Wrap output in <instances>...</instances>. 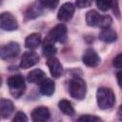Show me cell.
<instances>
[{
  "label": "cell",
  "instance_id": "cell-1",
  "mask_svg": "<svg viewBox=\"0 0 122 122\" xmlns=\"http://www.w3.org/2000/svg\"><path fill=\"white\" fill-rule=\"evenodd\" d=\"M96 100L99 109L108 110L111 109L115 102V96L113 92L110 88L101 87L97 90L96 92Z\"/></svg>",
  "mask_w": 122,
  "mask_h": 122
},
{
  "label": "cell",
  "instance_id": "cell-2",
  "mask_svg": "<svg viewBox=\"0 0 122 122\" xmlns=\"http://www.w3.org/2000/svg\"><path fill=\"white\" fill-rule=\"evenodd\" d=\"M69 92L72 98L77 100H82L87 93L86 82L78 76L72 77L69 83Z\"/></svg>",
  "mask_w": 122,
  "mask_h": 122
},
{
  "label": "cell",
  "instance_id": "cell-3",
  "mask_svg": "<svg viewBox=\"0 0 122 122\" xmlns=\"http://www.w3.org/2000/svg\"><path fill=\"white\" fill-rule=\"evenodd\" d=\"M7 84L9 87V91L13 97L19 98L24 94L26 90V84L22 75L16 74L10 76L7 80Z\"/></svg>",
  "mask_w": 122,
  "mask_h": 122
},
{
  "label": "cell",
  "instance_id": "cell-4",
  "mask_svg": "<svg viewBox=\"0 0 122 122\" xmlns=\"http://www.w3.org/2000/svg\"><path fill=\"white\" fill-rule=\"evenodd\" d=\"M67 40V27L64 24H58L52 28L46 36L43 44H52L56 42L65 43Z\"/></svg>",
  "mask_w": 122,
  "mask_h": 122
},
{
  "label": "cell",
  "instance_id": "cell-5",
  "mask_svg": "<svg viewBox=\"0 0 122 122\" xmlns=\"http://www.w3.org/2000/svg\"><path fill=\"white\" fill-rule=\"evenodd\" d=\"M19 51H20L19 44L17 42H10L1 47L0 56H1V59H3V60L11 59V58L16 57L18 55Z\"/></svg>",
  "mask_w": 122,
  "mask_h": 122
},
{
  "label": "cell",
  "instance_id": "cell-6",
  "mask_svg": "<svg viewBox=\"0 0 122 122\" xmlns=\"http://www.w3.org/2000/svg\"><path fill=\"white\" fill-rule=\"evenodd\" d=\"M0 28L8 31L15 30L18 28L15 17L10 12L8 11L2 12L0 15Z\"/></svg>",
  "mask_w": 122,
  "mask_h": 122
},
{
  "label": "cell",
  "instance_id": "cell-7",
  "mask_svg": "<svg viewBox=\"0 0 122 122\" xmlns=\"http://www.w3.org/2000/svg\"><path fill=\"white\" fill-rule=\"evenodd\" d=\"M74 10H75V7L72 3L68 2V3L63 4L60 7V9L58 10V13H57L58 20L61 21V22L70 21L72 18V15L74 13Z\"/></svg>",
  "mask_w": 122,
  "mask_h": 122
},
{
  "label": "cell",
  "instance_id": "cell-8",
  "mask_svg": "<svg viewBox=\"0 0 122 122\" xmlns=\"http://www.w3.org/2000/svg\"><path fill=\"white\" fill-rule=\"evenodd\" d=\"M39 61V56L36 52L32 51L31 50L29 51H25L21 56L20 60V67L22 69H29L34 65H36Z\"/></svg>",
  "mask_w": 122,
  "mask_h": 122
},
{
  "label": "cell",
  "instance_id": "cell-9",
  "mask_svg": "<svg viewBox=\"0 0 122 122\" xmlns=\"http://www.w3.org/2000/svg\"><path fill=\"white\" fill-rule=\"evenodd\" d=\"M82 61L88 67H96L100 63V57L93 49H87L82 56Z\"/></svg>",
  "mask_w": 122,
  "mask_h": 122
},
{
  "label": "cell",
  "instance_id": "cell-10",
  "mask_svg": "<svg viewBox=\"0 0 122 122\" xmlns=\"http://www.w3.org/2000/svg\"><path fill=\"white\" fill-rule=\"evenodd\" d=\"M51 116L50 111L48 108L40 106L36 107L31 112V119L34 122H44L47 121Z\"/></svg>",
  "mask_w": 122,
  "mask_h": 122
},
{
  "label": "cell",
  "instance_id": "cell-11",
  "mask_svg": "<svg viewBox=\"0 0 122 122\" xmlns=\"http://www.w3.org/2000/svg\"><path fill=\"white\" fill-rule=\"evenodd\" d=\"M47 66L50 70L51 74L54 78H58V77L61 76L63 69H62V65H61L60 61L56 57H54V56L49 57L48 61H47Z\"/></svg>",
  "mask_w": 122,
  "mask_h": 122
},
{
  "label": "cell",
  "instance_id": "cell-12",
  "mask_svg": "<svg viewBox=\"0 0 122 122\" xmlns=\"http://www.w3.org/2000/svg\"><path fill=\"white\" fill-rule=\"evenodd\" d=\"M13 109H14V106L10 100H8L5 98L1 99V101H0V113H1L2 118L6 119V118L10 117L13 112Z\"/></svg>",
  "mask_w": 122,
  "mask_h": 122
},
{
  "label": "cell",
  "instance_id": "cell-13",
  "mask_svg": "<svg viewBox=\"0 0 122 122\" xmlns=\"http://www.w3.org/2000/svg\"><path fill=\"white\" fill-rule=\"evenodd\" d=\"M27 79L30 83L40 84L44 79H46V73L40 69H34L28 73Z\"/></svg>",
  "mask_w": 122,
  "mask_h": 122
},
{
  "label": "cell",
  "instance_id": "cell-14",
  "mask_svg": "<svg viewBox=\"0 0 122 122\" xmlns=\"http://www.w3.org/2000/svg\"><path fill=\"white\" fill-rule=\"evenodd\" d=\"M54 90H55L54 82L50 78H46L40 83V92L43 95L51 96L53 94Z\"/></svg>",
  "mask_w": 122,
  "mask_h": 122
},
{
  "label": "cell",
  "instance_id": "cell-15",
  "mask_svg": "<svg viewBox=\"0 0 122 122\" xmlns=\"http://www.w3.org/2000/svg\"><path fill=\"white\" fill-rule=\"evenodd\" d=\"M41 43V34L34 32L27 36L25 40V47L29 50H35Z\"/></svg>",
  "mask_w": 122,
  "mask_h": 122
},
{
  "label": "cell",
  "instance_id": "cell-16",
  "mask_svg": "<svg viewBox=\"0 0 122 122\" xmlns=\"http://www.w3.org/2000/svg\"><path fill=\"white\" fill-rule=\"evenodd\" d=\"M99 39L105 43H112L117 39V34L112 29H102L99 33Z\"/></svg>",
  "mask_w": 122,
  "mask_h": 122
},
{
  "label": "cell",
  "instance_id": "cell-17",
  "mask_svg": "<svg viewBox=\"0 0 122 122\" xmlns=\"http://www.w3.org/2000/svg\"><path fill=\"white\" fill-rule=\"evenodd\" d=\"M100 18L101 14H99L96 10H92L86 13V23L90 27H98Z\"/></svg>",
  "mask_w": 122,
  "mask_h": 122
},
{
  "label": "cell",
  "instance_id": "cell-18",
  "mask_svg": "<svg viewBox=\"0 0 122 122\" xmlns=\"http://www.w3.org/2000/svg\"><path fill=\"white\" fill-rule=\"evenodd\" d=\"M58 107H59V110L68 116H72L74 114V109L71 103L67 99H61L58 103Z\"/></svg>",
  "mask_w": 122,
  "mask_h": 122
},
{
  "label": "cell",
  "instance_id": "cell-19",
  "mask_svg": "<svg viewBox=\"0 0 122 122\" xmlns=\"http://www.w3.org/2000/svg\"><path fill=\"white\" fill-rule=\"evenodd\" d=\"M42 5L39 3V5H37L36 3L32 4L28 10L26 11V17L28 19H33L36 18L37 16H40V14L42 13Z\"/></svg>",
  "mask_w": 122,
  "mask_h": 122
},
{
  "label": "cell",
  "instance_id": "cell-20",
  "mask_svg": "<svg viewBox=\"0 0 122 122\" xmlns=\"http://www.w3.org/2000/svg\"><path fill=\"white\" fill-rule=\"evenodd\" d=\"M115 0H96L97 8L102 11H107L112 8Z\"/></svg>",
  "mask_w": 122,
  "mask_h": 122
},
{
  "label": "cell",
  "instance_id": "cell-21",
  "mask_svg": "<svg viewBox=\"0 0 122 122\" xmlns=\"http://www.w3.org/2000/svg\"><path fill=\"white\" fill-rule=\"evenodd\" d=\"M42 53L44 56H47L48 58L54 56V54L56 53V48L52 44H43Z\"/></svg>",
  "mask_w": 122,
  "mask_h": 122
},
{
  "label": "cell",
  "instance_id": "cell-22",
  "mask_svg": "<svg viewBox=\"0 0 122 122\" xmlns=\"http://www.w3.org/2000/svg\"><path fill=\"white\" fill-rule=\"evenodd\" d=\"M112 17L110 15H101L98 28H100V29L110 28L111 25H112Z\"/></svg>",
  "mask_w": 122,
  "mask_h": 122
},
{
  "label": "cell",
  "instance_id": "cell-23",
  "mask_svg": "<svg viewBox=\"0 0 122 122\" xmlns=\"http://www.w3.org/2000/svg\"><path fill=\"white\" fill-rule=\"evenodd\" d=\"M39 3L42 5V7L52 10L57 7L59 0H39Z\"/></svg>",
  "mask_w": 122,
  "mask_h": 122
},
{
  "label": "cell",
  "instance_id": "cell-24",
  "mask_svg": "<svg viewBox=\"0 0 122 122\" xmlns=\"http://www.w3.org/2000/svg\"><path fill=\"white\" fill-rule=\"evenodd\" d=\"M77 120L80 121V122H96V121H101V118H99L97 116H94V115L86 114V115L80 116Z\"/></svg>",
  "mask_w": 122,
  "mask_h": 122
},
{
  "label": "cell",
  "instance_id": "cell-25",
  "mask_svg": "<svg viewBox=\"0 0 122 122\" xmlns=\"http://www.w3.org/2000/svg\"><path fill=\"white\" fill-rule=\"evenodd\" d=\"M27 121H28V117L23 112H17V113L12 119V122H27Z\"/></svg>",
  "mask_w": 122,
  "mask_h": 122
},
{
  "label": "cell",
  "instance_id": "cell-26",
  "mask_svg": "<svg viewBox=\"0 0 122 122\" xmlns=\"http://www.w3.org/2000/svg\"><path fill=\"white\" fill-rule=\"evenodd\" d=\"M92 0H76L75 1V6L78 9H84V8H88L92 5Z\"/></svg>",
  "mask_w": 122,
  "mask_h": 122
},
{
  "label": "cell",
  "instance_id": "cell-27",
  "mask_svg": "<svg viewBox=\"0 0 122 122\" xmlns=\"http://www.w3.org/2000/svg\"><path fill=\"white\" fill-rule=\"evenodd\" d=\"M112 65L117 68V69H122V53L117 54L113 60H112Z\"/></svg>",
  "mask_w": 122,
  "mask_h": 122
},
{
  "label": "cell",
  "instance_id": "cell-28",
  "mask_svg": "<svg viewBox=\"0 0 122 122\" xmlns=\"http://www.w3.org/2000/svg\"><path fill=\"white\" fill-rule=\"evenodd\" d=\"M116 78H117V83H118L119 87L122 89V71H119L116 73Z\"/></svg>",
  "mask_w": 122,
  "mask_h": 122
},
{
  "label": "cell",
  "instance_id": "cell-29",
  "mask_svg": "<svg viewBox=\"0 0 122 122\" xmlns=\"http://www.w3.org/2000/svg\"><path fill=\"white\" fill-rule=\"evenodd\" d=\"M117 117L119 120H122V105H120V107L117 111Z\"/></svg>",
  "mask_w": 122,
  "mask_h": 122
}]
</instances>
